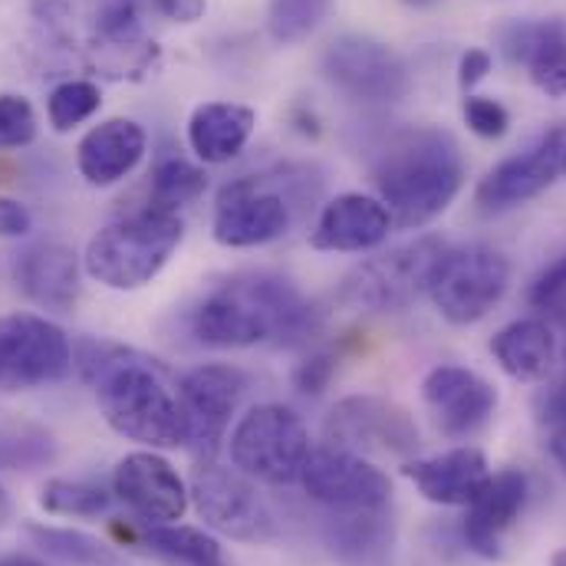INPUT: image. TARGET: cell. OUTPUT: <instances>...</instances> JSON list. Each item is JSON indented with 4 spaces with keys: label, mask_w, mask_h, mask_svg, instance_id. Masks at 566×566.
<instances>
[{
    "label": "cell",
    "mask_w": 566,
    "mask_h": 566,
    "mask_svg": "<svg viewBox=\"0 0 566 566\" xmlns=\"http://www.w3.org/2000/svg\"><path fill=\"white\" fill-rule=\"evenodd\" d=\"M188 497L198 517L241 544H271L277 537V517L258 494V481L218 458H198L188 478Z\"/></svg>",
    "instance_id": "ba28073f"
},
{
    "label": "cell",
    "mask_w": 566,
    "mask_h": 566,
    "mask_svg": "<svg viewBox=\"0 0 566 566\" xmlns=\"http://www.w3.org/2000/svg\"><path fill=\"white\" fill-rule=\"evenodd\" d=\"M461 116H464V126L481 139H501L511 129L507 106L491 96H468L461 106Z\"/></svg>",
    "instance_id": "74e56055"
},
{
    "label": "cell",
    "mask_w": 566,
    "mask_h": 566,
    "mask_svg": "<svg viewBox=\"0 0 566 566\" xmlns=\"http://www.w3.org/2000/svg\"><path fill=\"white\" fill-rule=\"evenodd\" d=\"M326 441L349 451L412 454L419 448L416 419L382 396H346L326 419Z\"/></svg>",
    "instance_id": "2e32d148"
},
{
    "label": "cell",
    "mask_w": 566,
    "mask_h": 566,
    "mask_svg": "<svg viewBox=\"0 0 566 566\" xmlns=\"http://www.w3.org/2000/svg\"><path fill=\"white\" fill-rule=\"evenodd\" d=\"M244 392L248 376L228 363H205L181 376L178 409L185 419V448H191L195 458H218Z\"/></svg>",
    "instance_id": "7c38bea8"
},
{
    "label": "cell",
    "mask_w": 566,
    "mask_h": 566,
    "mask_svg": "<svg viewBox=\"0 0 566 566\" xmlns=\"http://www.w3.org/2000/svg\"><path fill=\"white\" fill-rule=\"evenodd\" d=\"M205 188H208V175L201 165L181 155H161L148 175V205L178 214L185 205L198 201Z\"/></svg>",
    "instance_id": "f546056e"
},
{
    "label": "cell",
    "mask_w": 566,
    "mask_h": 566,
    "mask_svg": "<svg viewBox=\"0 0 566 566\" xmlns=\"http://www.w3.org/2000/svg\"><path fill=\"white\" fill-rule=\"evenodd\" d=\"M145 0H30L46 50L83 63L106 80H142L158 46L145 33Z\"/></svg>",
    "instance_id": "7a4b0ae2"
},
{
    "label": "cell",
    "mask_w": 566,
    "mask_h": 566,
    "mask_svg": "<svg viewBox=\"0 0 566 566\" xmlns=\"http://www.w3.org/2000/svg\"><path fill=\"white\" fill-rule=\"evenodd\" d=\"M10 274L17 290L53 313H70L80 300V254L60 241H40L13 254Z\"/></svg>",
    "instance_id": "44dd1931"
},
{
    "label": "cell",
    "mask_w": 566,
    "mask_h": 566,
    "mask_svg": "<svg viewBox=\"0 0 566 566\" xmlns=\"http://www.w3.org/2000/svg\"><path fill=\"white\" fill-rule=\"evenodd\" d=\"M27 534L46 557L66 566H126V557L116 547H109L106 541H99L86 531L30 524Z\"/></svg>",
    "instance_id": "f1b7e54d"
},
{
    "label": "cell",
    "mask_w": 566,
    "mask_h": 566,
    "mask_svg": "<svg viewBox=\"0 0 566 566\" xmlns=\"http://www.w3.org/2000/svg\"><path fill=\"white\" fill-rule=\"evenodd\" d=\"M142 544L175 566H224V551L218 537L201 527L185 524H148L142 531Z\"/></svg>",
    "instance_id": "83f0119b"
},
{
    "label": "cell",
    "mask_w": 566,
    "mask_h": 566,
    "mask_svg": "<svg viewBox=\"0 0 566 566\" xmlns=\"http://www.w3.org/2000/svg\"><path fill=\"white\" fill-rule=\"evenodd\" d=\"M511 286V261L491 248V244H461L444 248L428 296L441 319L451 326H471L481 323L507 293Z\"/></svg>",
    "instance_id": "9c48e42d"
},
{
    "label": "cell",
    "mask_w": 566,
    "mask_h": 566,
    "mask_svg": "<svg viewBox=\"0 0 566 566\" xmlns=\"http://www.w3.org/2000/svg\"><path fill=\"white\" fill-rule=\"evenodd\" d=\"M116 497L145 524H178L191 504L188 484L158 451H133L113 471Z\"/></svg>",
    "instance_id": "e0dca14e"
},
{
    "label": "cell",
    "mask_w": 566,
    "mask_h": 566,
    "mask_svg": "<svg viewBox=\"0 0 566 566\" xmlns=\"http://www.w3.org/2000/svg\"><path fill=\"white\" fill-rule=\"evenodd\" d=\"M258 113L241 103H201L188 119V145L205 165H228L254 136Z\"/></svg>",
    "instance_id": "484cf974"
},
{
    "label": "cell",
    "mask_w": 566,
    "mask_h": 566,
    "mask_svg": "<svg viewBox=\"0 0 566 566\" xmlns=\"http://www.w3.org/2000/svg\"><path fill=\"white\" fill-rule=\"evenodd\" d=\"M10 517V501H7V491H3V484H0V524Z\"/></svg>",
    "instance_id": "ee69618b"
},
{
    "label": "cell",
    "mask_w": 566,
    "mask_h": 566,
    "mask_svg": "<svg viewBox=\"0 0 566 566\" xmlns=\"http://www.w3.org/2000/svg\"><path fill=\"white\" fill-rule=\"evenodd\" d=\"M73 369L70 336L46 316L10 313L0 319V389H33L60 382Z\"/></svg>",
    "instance_id": "4fadbf2b"
},
{
    "label": "cell",
    "mask_w": 566,
    "mask_h": 566,
    "mask_svg": "<svg viewBox=\"0 0 566 566\" xmlns=\"http://www.w3.org/2000/svg\"><path fill=\"white\" fill-rule=\"evenodd\" d=\"M392 228V214L376 195L346 191L323 205L310 231V248L323 254H366L386 244Z\"/></svg>",
    "instance_id": "d6986e66"
},
{
    "label": "cell",
    "mask_w": 566,
    "mask_h": 566,
    "mask_svg": "<svg viewBox=\"0 0 566 566\" xmlns=\"http://www.w3.org/2000/svg\"><path fill=\"white\" fill-rule=\"evenodd\" d=\"M36 113L30 99L17 93H0V151L10 148H27L36 139Z\"/></svg>",
    "instance_id": "d590c367"
},
{
    "label": "cell",
    "mask_w": 566,
    "mask_h": 566,
    "mask_svg": "<svg viewBox=\"0 0 566 566\" xmlns=\"http://www.w3.org/2000/svg\"><path fill=\"white\" fill-rule=\"evenodd\" d=\"M113 504V494L96 484V481H83V478H53L43 484L40 491V507L46 514H60V517H99L106 514Z\"/></svg>",
    "instance_id": "4dcf8cb0"
},
{
    "label": "cell",
    "mask_w": 566,
    "mask_h": 566,
    "mask_svg": "<svg viewBox=\"0 0 566 566\" xmlns=\"http://www.w3.org/2000/svg\"><path fill=\"white\" fill-rule=\"evenodd\" d=\"M300 484L326 511H389L392 481L382 468H376L366 454L349 448H313Z\"/></svg>",
    "instance_id": "5bb4252c"
},
{
    "label": "cell",
    "mask_w": 566,
    "mask_h": 566,
    "mask_svg": "<svg viewBox=\"0 0 566 566\" xmlns=\"http://www.w3.org/2000/svg\"><path fill=\"white\" fill-rule=\"evenodd\" d=\"M402 3H409V7H416V10H424V7H434L438 0H402Z\"/></svg>",
    "instance_id": "f6af8a7d"
},
{
    "label": "cell",
    "mask_w": 566,
    "mask_h": 566,
    "mask_svg": "<svg viewBox=\"0 0 566 566\" xmlns=\"http://www.w3.org/2000/svg\"><path fill=\"white\" fill-rule=\"evenodd\" d=\"M501 50L511 63L527 66L537 90L566 96V23L564 20H517L501 30Z\"/></svg>",
    "instance_id": "cb8c5ba5"
},
{
    "label": "cell",
    "mask_w": 566,
    "mask_h": 566,
    "mask_svg": "<svg viewBox=\"0 0 566 566\" xmlns=\"http://www.w3.org/2000/svg\"><path fill=\"white\" fill-rule=\"evenodd\" d=\"M329 7H333V0H271L268 30L283 46L303 43L326 20Z\"/></svg>",
    "instance_id": "836d02e7"
},
{
    "label": "cell",
    "mask_w": 566,
    "mask_h": 566,
    "mask_svg": "<svg viewBox=\"0 0 566 566\" xmlns=\"http://www.w3.org/2000/svg\"><path fill=\"white\" fill-rule=\"evenodd\" d=\"M241 175L218 191L211 234L221 248H264L283 238L293 224V178L274 175Z\"/></svg>",
    "instance_id": "30bf717a"
},
{
    "label": "cell",
    "mask_w": 566,
    "mask_h": 566,
    "mask_svg": "<svg viewBox=\"0 0 566 566\" xmlns=\"http://www.w3.org/2000/svg\"><path fill=\"white\" fill-rule=\"evenodd\" d=\"M30 228H33L30 211L20 201L0 195V238H23L30 234Z\"/></svg>",
    "instance_id": "b9f144b4"
},
{
    "label": "cell",
    "mask_w": 566,
    "mask_h": 566,
    "mask_svg": "<svg viewBox=\"0 0 566 566\" xmlns=\"http://www.w3.org/2000/svg\"><path fill=\"white\" fill-rule=\"evenodd\" d=\"M534 422L541 431L544 451L554 458V464L566 474V376L544 382L534 396Z\"/></svg>",
    "instance_id": "d6a6232c"
},
{
    "label": "cell",
    "mask_w": 566,
    "mask_h": 566,
    "mask_svg": "<svg viewBox=\"0 0 566 566\" xmlns=\"http://www.w3.org/2000/svg\"><path fill=\"white\" fill-rule=\"evenodd\" d=\"M231 464L251 481L286 488L300 481V471L310 458V431L303 419L281 402L254 406L234 431L228 434Z\"/></svg>",
    "instance_id": "52a82bcc"
},
{
    "label": "cell",
    "mask_w": 566,
    "mask_h": 566,
    "mask_svg": "<svg viewBox=\"0 0 566 566\" xmlns=\"http://www.w3.org/2000/svg\"><path fill=\"white\" fill-rule=\"evenodd\" d=\"M323 326V313L281 274L258 271L218 283L188 313V329L211 349H248L258 343L300 346Z\"/></svg>",
    "instance_id": "6da1fadb"
},
{
    "label": "cell",
    "mask_w": 566,
    "mask_h": 566,
    "mask_svg": "<svg viewBox=\"0 0 566 566\" xmlns=\"http://www.w3.org/2000/svg\"><path fill=\"white\" fill-rule=\"evenodd\" d=\"M73 363L93 382L103 419L129 441L155 448H185V419L178 392L158 359L116 343H83Z\"/></svg>",
    "instance_id": "3957f363"
},
{
    "label": "cell",
    "mask_w": 566,
    "mask_h": 566,
    "mask_svg": "<svg viewBox=\"0 0 566 566\" xmlns=\"http://www.w3.org/2000/svg\"><path fill=\"white\" fill-rule=\"evenodd\" d=\"M323 541L343 566H389L396 527L389 511H326Z\"/></svg>",
    "instance_id": "d4e9b609"
},
{
    "label": "cell",
    "mask_w": 566,
    "mask_h": 566,
    "mask_svg": "<svg viewBox=\"0 0 566 566\" xmlns=\"http://www.w3.org/2000/svg\"><path fill=\"white\" fill-rule=\"evenodd\" d=\"M527 300L534 310H541L544 316H551L557 326L566 329V254L541 271V277L531 283Z\"/></svg>",
    "instance_id": "8d00e7d4"
},
{
    "label": "cell",
    "mask_w": 566,
    "mask_h": 566,
    "mask_svg": "<svg viewBox=\"0 0 566 566\" xmlns=\"http://www.w3.org/2000/svg\"><path fill=\"white\" fill-rule=\"evenodd\" d=\"M185 238V221L175 211L142 205L103 224L83 254V271L109 290H142L151 283Z\"/></svg>",
    "instance_id": "5b68a950"
},
{
    "label": "cell",
    "mask_w": 566,
    "mask_h": 566,
    "mask_svg": "<svg viewBox=\"0 0 566 566\" xmlns=\"http://www.w3.org/2000/svg\"><path fill=\"white\" fill-rule=\"evenodd\" d=\"M566 126L544 129L527 148L497 161L478 185L474 198L484 211H511L544 195L564 175Z\"/></svg>",
    "instance_id": "9a60e30c"
},
{
    "label": "cell",
    "mask_w": 566,
    "mask_h": 566,
    "mask_svg": "<svg viewBox=\"0 0 566 566\" xmlns=\"http://www.w3.org/2000/svg\"><path fill=\"white\" fill-rule=\"evenodd\" d=\"M151 13L165 17V20H175V23H195L205 17L208 3L205 0H145Z\"/></svg>",
    "instance_id": "60d3db41"
},
{
    "label": "cell",
    "mask_w": 566,
    "mask_h": 566,
    "mask_svg": "<svg viewBox=\"0 0 566 566\" xmlns=\"http://www.w3.org/2000/svg\"><path fill=\"white\" fill-rule=\"evenodd\" d=\"M497 366L517 382H547L557 366V336L547 319H514L494 339Z\"/></svg>",
    "instance_id": "4316f807"
},
{
    "label": "cell",
    "mask_w": 566,
    "mask_h": 566,
    "mask_svg": "<svg viewBox=\"0 0 566 566\" xmlns=\"http://www.w3.org/2000/svg\"><path fill=\"white\" fill-rule=\"evenodd\" d=\"M564 175H566V158H564Z\"/></svg>",
    "instance_id": "7dc6e473"
},
{
    "label": "cell",
    "mask_w": 566,
    "mask_h": 566,
    "mask_svg": "<svg viewBox=\"0 0 566 566\" xmlns=\"http://www.w3.org/2000/svg\"><path fill=\"white\" fill-rule=\"evenodd\" d=\"M551 566H566V551H557V554H554V560H551Z\"/></svg>",
    "instance_id": "bcb514c9"
},
{
    "label": "cell",
    "mask_w": 566,
    "mask_h": 566,
    "mask_svg": "<svg viewBox=\"0 0 566 566\" xmlns=\"http://www.w3.org/2000/svg\"><path fill=\"white\" fill-rule=\"evenodd\" d=\"M376 198L389 208L392 224L419 231L441 218L464 185V155L451 133L416 126L392 136L376 168Z\"/></svg>",
    "instance_id": "277c9868"
},
{
    "label": "cell",
    "mask_w": 566,
    "mask_h": 566,
    "mask_svg": "<svg viewBox=\"0 0 566 566\" xmlns=\"http://www.w3.org/2000/svg\"><path fill=\"white\" fill-rule=\"evenodd\" d=\"M444 241L434 234L416 238L376 258L356 264L339 286V300L366 313H402L428 296L431 274L444 254Z\"/></svg>",
    "instance_id": "8992f818"
},
{
    "label": "cell",
    "mask_w": 566,
    "mask_h": 566,
    "mask_svg": "<svg viewBox=\"0 0 566 566\" xmlns=\"http://www.w3.org/2000/svg\"><path fill=\"white\" fill-rule=\"evenodd\" d=\"M527 491H531L527 474L517 468L488 474V481L481 484L461 521V537L468 551H474L484 560H497L504 554V534L517 524L527 504Z\"/></svg>",
    "instance_id": "ffe728a7"
},
{
    "label": "cell",
    "mask_w": 566,
    "mask_h": 566,
    "mask_svg": "<svg viewBox=\"0 0 566 566\" xmlns=\"http://www.w3.org/2000/svg\"><path fill=\"white\" fill-rule=\"evenodd\" d=\"M0 566H46V564H40V560H33V557H27V554H7V557H0Z\"/></svg>",
    "instance_id": "7bdbcfd3"
},
{
    "label": "cell",
    "mask_w": 566,
    "mask_h": 566,
    "mask_svg": "<svg viewBox=\"0 0 566 566\" xmlns=\"http://www.w3.org/2000/svg\"><path fill=\"white\" fill-rule=\"evenodd\" d=\"M319 70L333 90L349 96L353 103L366 106H392L402 103L412 93V73L409 63L382 40L363 36V33H343L336 36Z\"/></svg>",
    "instance_id": "8fae6325"
},
{
    "label": "cell",
    "mask_w": 566,
    "mask_h": 566,
    "mask_svg": "<svg viewBox=\"0 0 566 566\" xmlns=\"http://www.w3.org/2000/svg\"><path fill=\"white\" fill-rule=\"evenodd\" d=\"M103 106V93L93 80H60L46 96V119L56 133H70L93 119Z\"/></svg>",
    "instance_id": "1f68e13d"
},
{
    "label": "cell",
    "mask_w": 566,
    "mask_h": 566,
    "mask_svg": "<svg viewBox=\"0 0 566 566\" xmlns=\"http://www.w3.org/2000/svg\"><path fill=\"white\" fill-rule=\"evenodd\" d=\"M336 353H329V349H313V353H306L300 363H296V369H293V389L300 392V396H310V399H316V396H323L326 389H329V382H333V376H336Z\"/></svg>",
    "instance_id": "f35d334b"
},
{
    "label": "cell",
    "mask_w": 566,
    "mask_h": 566,
    "mask_svg": "<svg viewBox=\"0 0 566 566\" xmlns=\"http://www.w3.org/2000/svg\"><path fill=\"white\" fill-rule=\"evenodd\" d=\"M56 458V441L36 424H13L0 434V464L10 471H33Z\"/></svg>",
    "instance_id": "e575fe53"
},
{
    "label": "cell",
    "mask_w": 566,
    "mask_h": 566,
    "mask_svg": "<svg viewBox=\"0 0 566 566\" xmlns=\"http://www.w3.org/2000/svg\"><path fill=\"white\" fill-rule=\"evenodd\" d=\"M402 471L419 488L424 501L441 504V507H468L491 474L488 458L471 444L428 454V458H412L406 461Z\"/></svg>",
    "instance_id": "603a6c76"
},
{
    "label": "cell",
    "mask_w": 566,
    "mask_h": 566,
    "mask_svg": "<svg viewBox=\"0 0 566 566\" xmlns=\"http://www.w3.org/2000/svg\"><path fill=\"white\" fill-rule=\"evenodd\" d=\"M491 66H494V60H491V53L484 50V46H471V50H464L461 53V60H458V86L468 93V90H474L488 73H491Z\"/></svg>",
    "instance_id": "ab89813d"
},
{
    "label": "cell",
    "mask_w": 566,
    "mask_h": 566,
    "mask_svg": "<svg viewBox=\"0 0 566 566\" xmlns=\"http://www.w3.org/2000/svg\"><path fill=\"white\" fill-rule=\"evenodd\" d=\"M145 129L136 119L116 116L93 126L76 145V168L93 188H109L129 178L145 158Z\"/></svg>",
    "instance_id": "7402d4cb"
},
{
    "label": "cell",
    "mask_w": 566,
    "mask_h": 566,
    "mask_svg": "<svg viewBox=\"0 0 566 566\" xmlns=\"http://www.w3.org/2000/svg\"><path fill=\"white\" fill-rule=\"evenodd\" d=\"M422 399L438 431L448 438H471L497 409V389L464 366H434L424 376Z\"/></svg>",
    "instance_id": "ac0fdd59"
}]
</instances>
